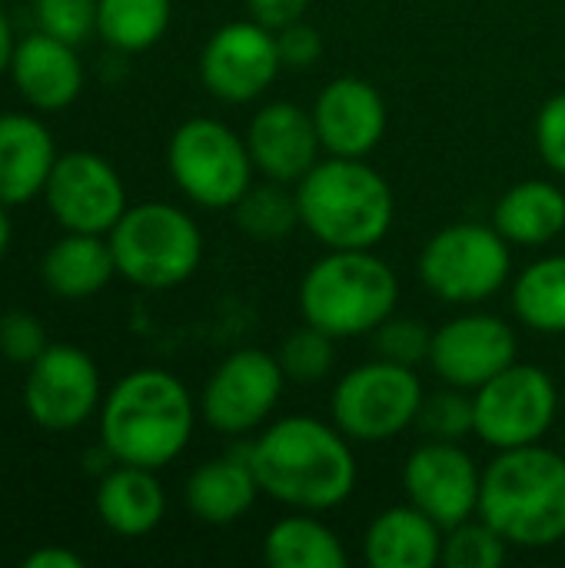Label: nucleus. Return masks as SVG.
Returning a JSON list of instances; mask_svg holds the SVG:
<instances>
[{
  "mask_svg": "<svg viewBox=\"0 0 565 568\" xmlns=\"http://www.w3.org/2000/svg\"><path fill=\"white\" fill-rule=\"evenodd\" d=\"M400 280L370 250H333L316 260L300 283L303 320L333 339L373 333L393 316Z\"/></svg>",
  "mask_w": 565,
  "mask_h": 568,
  "instance_id": "obj_5",
  "label": "nucleus"
},
{
  "mask_svg": "<svg viewBox=\"0 0 565 568\" xmlns=\"http://www.w3.org/2000/svg\"><path fill=\"white\" fill-rule=\"evenodd\" d=\"M117 276L140 290H173L186 283L203 260L196 223L170 203H140L110 230Z\"/></svg>",
  "mask_w": 565,
  "mask_h": 568,
  "instance_id": "obj_6",
  "label": "nucleus"
},
{
  "mask_svg": "<svg viewBox=\"0 0 565 568\" xmlns=\"http://www.w3.org/2000/svg\"><path fill=\"white\" fill-rule=\"evenodd\" d=\"M430 363L446 386L480 389L516 363V333L490 313H466L433 333Z\"/></svg>",
  "mask_w": 565,
  "mask_h": 568,
  "instance_id": "obj_16",
  "label": "nucleus"
},
{
  "mask_svg": "<svg viewBox=\"0 0 565 568\" xmlns=\"http://www.w3.org/2000/svg\"><path fill=\"white\" fill-rule=\"evenodd\" d=\"M276 33L256 20H233L220 27L200 53V80L223 103L256 100L280 73Z\"/></svg>",
  "mask_w": 565,
  "mask_h": 568,
  "instance_id": "obj_15",
  "label": "nucleus"
},
{
  "mask_svg": "<svg viewBox=\"0 0 565 568\" xmlns=\"http://www.w3.org/2000/svg\"><path fill=\"white\" fill-rule=\"evenodd\" d=\"M370 568H433L443 559V526L410 506L380 513L363 536Z\"/></svg>",
  "mask_w": 565,
  "mask_h": 568,
  "instance_id": "obj_21",
  "label": "nucleus"
},
{
  "mask_svg": "<svg viewBox=\"0 0 565 568\" xmlns=\"http://www.w3.org/2000/svg\"><path fill=\"white\" fill-rule=\"evenodd\" d=\"M10 236H13V230H10L7 203H0V260H3V256H7V250H10Z\"/></svg>",
  "mask_w": 565,
  "mask_h": 568,
  "instance_id": "obj_41",
  "label": "nucleus"
},
{
  "mask_svg": "<svg viewBox=\"0 0 565 568\" xmlns=\"http://www.w3.org/2000/svg\"><path fill=\"white\" fill-rule=\"evenodd\" d=\"M283 383L286 373L276 356L263 349H236L203 386V419L226 436L253 433L276 409Z\"/></svg>",
  "mask_w": 565,
  "mask_h": 568,
  "instance_id": "obj_13",
  "label": "nucleus"
},
{
  "mask_svg": "<svg viewBox=\"0 0 565 568\" xmlns=\"http://www.w3.org/2000/svg\"><path fill=\"white\" fill-rule=\"evenodd\" d=\"M306 3L310 0H246L253 20L263 23V27H270L273 33L283 30V27H290V23H296V20H303Z\"/></svg>",
  "mask_w": 565,
  "mask_h": 568,
  "instance_id": "obj_38",
  "label": "nucleus"
},
{
  "mask_svg": "<svg viewBox=\"0 0 565 568\" xmlns=\"http://www.w3.org/2000/svg\"><path fill=\"white\" fill-rule=\"evenodd\" d=\"M173 183L206 210H233L253 180L250 146L220 120L193 116L176 126L167 146Z\"/></svg>",
  "mask_w": 565,
  "mask_h": 568,
  "instance_id": "obj_7",
  "label": "nucleus"
},
{
  "mask_svg": "<svg viewBox=\"0 0 565 568\" xmlns=\"http://www.w3.org/2000/svg\"><path fill=\"white\" fill-rule=\"evenodd\" d=\"M423 396L426 393L413 366L373 359L350 369L336 383L333 419L353 443H386L416 423Z\"/></svg>",
  "mask_w": 565,
  "mask_h": 568,
  "instance_id": "obj_9",
  "label": "nucleus"
},
{
  "mask_svg": "<svg viewBox=\"0 0 565 568\" xmlns=\"http://www.w3.org/2000/svg\"><path fill=\"white\" fill-rule=\"evenodd\" d=\"M260 496L256 473L243 456H220L196 466L186 479L183 499L190 513L206 526H230L253 509Z\"/></svg>",
  "mask_w": 565,
  "mask_h": 568,
  "instance_id": "obj_23",
  "label": "nucleus"
},
{
  "mask_svg": "<svg viewBox=\"0 0 565 568\" xmlns=\"http://www.w3.org/2000/svg\"><path fill=\"white\" fill-rule=\"evenodd\" d=\"M373 333H376V353H380V359L403 363V366H416V363L430 359L433 333L420 320H393L390 316Z\"/></svg>",
  "mask_w": 565,
  "mask_h": 568,
  "instance_id": "obj_34",
  "label": "nucleus"
},
{
  "mask_svg": "<svg viewBox=\"0 0 565 568\" xmlns=\"http://www.w3.org/2000/svg\"><path fill=\"white\" fill-rule=\"evenodd\" d=\"M536 146L546 166L565 176V93H556L543 103L536 116Z\"/></svg>",
  "mask_w": 565,
  "mask_h": 568,
  "instance_id": "obj_36",
  "label": "nucleus"
},
{
  "mask_svg": "<svg viewBox=\"0 0 565 568\" xmlns=\"http://www.w3.org/2000/svg\"><path fill=\"white\" fill-rule=\"evenodd\" d=\"M476 436L493 449H519L539 443L559 409L556 383L546 369L513 363L473 396Z\"/></svg>",
  "mask_w": 565,
  "mask_h": 568,
  "instance_id": "obj_10",
  "label": "nucleus"
},
{
  "mask_svg": "<svg viewBox=\"0 0 565 568\" xmlns=\"http://www.w3.org/2000/svg\"><path fill=\"white\" fill-rule=\"evenodd\" d=\"M23 568H83V559L63 546H43L23 559Z\"/></svg>",
  "mask_w": 565,
  "mask_h": 568,
  "instance_id": "obj_39",
  "label": "nucleus"
},
{
  "mask_svg": "<svg viewBox=\"0 0 565 568\" xmlns=\"http://www.w3.org/2000/svg\"><path fill=\"white\" fill-rule=\"evenodd\" d=\"M509 240L496 226L453 223L420 253V280L443 303H480L509 280Z\"/></svg>",
  "mask_w": 565,
  "mask_h": 568,
  "instance_id": "obj_8",
  "label": "nucleus"
},
{
  "mask_svg": "<svg viewBox=\"0 0 565 568\" xmlns=\"http://www.w3.org/2000/svg\"><path fill=\"white\" fill-rule=\"evenodd\" d=\"M313 123L323 150L333 156L363 160L386 133V103L370 80L336 77L313 103Z\"/></svg>",
  "mask_w": 565,
  "mask_h": 568,
  "instance_id": "obj_17",
  "label": "nucleus"
},
{
  "mask_svg": "<svg viewBox=\"0 0 565 568\" xmlns=\"http://www.w3.org/2000/svg\"><path fill=\"white\" fill-rule=\"evenodd\" d=\"M246 146L253 166L276 183H300L320 160V133L313 113L300 110L296 103H270L263 106L246 133Z\"/></svg>",
  "mask_w": 565,
  "mask_h": 568,
  "instance_id": "obj_18",
  "label": "nucleus"
},
{
  "mask_svg": "<svg viewBox=\"0 0 565 568\" xmlns=\"http://www.w3.org/2000/svg\"><path fill=\"white\" fill-rule=\"evenodd\" d=\"M37 30L80 47L97 30V0H33Z\"/></svg>",
  "mask_w": 565,
  "mask_h": 568,
  "instance_id": "obj_33",
  "label": "nucleus"
},
{
  "mask_svg": "<svg viewBox=\"0 0 565 568\" xmlns=\"http://www.w3.org/2000/svg\"><path fill=\"white\" fill-rule=\"evenodd\" d=\"M516 316L546 336L565 333V256L536 260L513 283Z\"/></svg>",
  "mask_w": 565,
  "mask_h": 568,
  "instance_id": "obj_27",
  "label": "nucleus"
},
{
  "mask_svg": "<svg viewBox=\"0 0 565 568\" xmlns=\"http://www.w3.org/2000/svg\"><path fill=\"white\" fill-rule=\"evenodd\" d=\"M10 77L20 97L43 113L67 110L83 90V63L77 57V47L43 30L17 43L10 60Z\"/></svg>",
  "mask_w": 565,
  "mask_h": 568,
  "instance_id": "obj_19",
  "label": "nucleus"
},
{
  "mask_svg": "<svg viewBox=\"0 0 565 568\" xmlns=\"http://www.w3.org/2000/svg\"><path fill=\"white\" fill-rule=\"evenodd\" d=\"M47 329L33 313L10 310L0 316V356L17 366H30L47 349Z\"/></svg>",
  "mask_w": 565,
  "mask_h": 568,
  "instance_id": "obj_35",
  "label": "nucleus"
},
{
  "mask_svg": "<svg viewBox=\"0 0 565 568\" xmlns=\"http://www.w3.org/2000/svg\"><path fill=\"white\" fill-rule=\"evenodd\" d=\"M27 416L47 433L83 426L100 406V369L80 346L50 343L30 366L23 383Z\"/></svg>",
  "mask_w": 565,
  "mask_h": 568,
  "instance_id": "obj_11",
  "label": "nucleus"
},
{
  "mask_svg": "<svg viewBox=\"0 0 565 568\" xmlns=\"http://www.w3.org/2000/svg\"><path fill=\"white\" fill-rule=\"evenodd\" d=\"M263 559L273 568H343L340 536L313 516H286L263 539Z\"/></svg>",
  "mask_w": 565,
  "mask_h": 568,
  "instance_id": "obj_26",
  "label": "nucleus"
},
{
  "mask_svg": "<svg viewBox=\"0 0 565 568\" xmlns=\"http://www.w3.org/2000/svg\"><path fill=\"white\" fill-rule=\"evenodd\" d=\"M167 496L157 479V469L123 466L110 469L97 486V516L117 536H147L163 523Z\"/></svg>",
  "mask_w": 565,
  "mask_h": 568,
  "instance_id": "obj_22",
  "label": "nucleus"
},
{
  "mask_svg": "<svg viewBox=\"0 0 565 568\" xmlns=\"http://www.w3.org/2000/svg\"><path fill=\"white\" fill-rule=\"evenodd\" d=\"M196 409L167 369L127 373L100 406V443L113 463L163 469L190 443Z\"/></svg>",
  "mask_w": 565,
  "mask_h": 568,
  "instance_id": "obj_2",
  "label": "nucleus"
},
{
  "mask_svg": "<svg viewBox=\"0 0 565 568\" xmlns=\"http://www.w3.org/2000/svg\"><path fill=\"white\" fill-rule=\"evenodd\" d=\"M276 47H280V60L283 67H296V70H306L320 60L323 53V40L316 33V27L296 20L283 30H276Z\"/></svg>",
  "mask_w": 565,
  "mask_h": 568,
  "instance_id": "obj_37",
  "label": "nucleus"
},
{
  "mask_svg": "<svg viewBox=\"0 0 565 568\" xmlns=\"http://www.w3.org/2000/svg\"><path fill=\"white\" fill-rule=\"evenodd\" d=\"M416 426L426 439L440 443H463L466 436H476V409L466 389H443L433 396H423V406L416 413Z\"/></svg>",
  "mask_w": 565,
  "mask_h": 568,
  "instance_id": "obj_31",
  "label": "nucleus"
},
{
  "mask_svg": "<svg viewBox=\"0 0 565 568\" xmlns=\"http://www.w3.org/2000/svg\"><path fill=\"white\" fill-rule=\"evenodd\" d=\"M246 459L256 473L260 493L300 513L336 509L356 486L350 439L310 416L273 423L256 443H250Z\"/></svg>",
  "mask_w": 565,
  "mask_h": 568,
  "instance_id": "obj_1",
  "label": "nucleus"
},
{
  "mask_svg": "<svg viewBox=\"0 0 565 568\" xmlns=\"http://www.w3.org/2000/svg\"><path fill=\"white\" fill-rule=\"evenodd\" d=\"M480 516L519 549H549L565 539V456L533 443L500 449L483 473Z\"/></svg>",
  "mask_w": 565,
  "mask_h": 568,
  "instance_id": "obj_3",
  "label": "nucleus"
},
{
  "mask_svg": "<svg viewBox=\"0 0 565 568\" xmlns=\"http://www.w3.org/2000/svg\"><path fill=\"white\" fill-rule=\"evenodd\" d=\"M280 366L286 373V379L300 383V386H310L316 379H323L333 366V336H326L323 329L316 326H303V329H293L283 346H280Z\"/></svg>",
  "mask_w": 565,
  "mask_h": 568,
  "instance_id": "obj_32",
  "label": "nucleus"
},
{
  "mask_svg": "<svg viewBox=\"0 0 565 568\" xmlns=\"http://www.w3.org/2000/svg\"><path fill=\"white\" fill-rule=\"evenodd\" d=\"M57 163L53 133L27 113H0V203L37 200Z\"/></svg>",
  "mask_w": 565,
  "mask_h": 568,
  "instance_id": "obj_20",
  "label": "nucleus"
},
{
  "mask_svg": "<svg viewBox=\"0 0 565 568\" xmlns=\"http://www.w3.org/2000/svg\"><path fill=\"white\" fill-rule=\"evenodd\" d=\"M403 486L410 503L443 529H453L480 513L483 473L460 443L426 439L413 449L403 466Z\"/></svg>",
  "mask_w": 565,
  "mask_h": 568,
  "instance_id": "obj_14",
  "label": "nucleus"
},
{
  "mask_svg": "<svg viewBox=\"0 0 565 568\" xmlns=\"http://www.w3.org/2000/svg\"><path fill=\"white\" fill-rule=\"evenodd\" d=\"M233 210H236L240 230L256 240H280L300 223L296 193H286V183H276V180L263 186H250Z\"/></svg>",
  "mask_w": 565,
  "mask_h": 568,
  "instance_id": "obj_29",
  "label": "nucleus"
},
{
  "mask_svg": "<svg viewBox=\"0 0 565 568\" xmlns=\"http://www.w3.org/2000/svg\"><path fill=\"white\" fill-rule=\"evenodd\" d=\"M170 13V0H97V33L117 53H140L160 43Z\"/></svg>",
  "mask_w": 565,
  "mask_h": 568,
  "instance_id": "obj_28",
  "label": "nucleus"
},
{
  "mask_svg": "<svg viewBox=\"0 0 565 568\" xmlns=\"http://www.w3.org/2000/svg\"><path fill=\"white\" fill-rule=\"evenodd\" d=\"M509 542L480 516V523L466 519L443 536V566L446 568H500L506 562Z\"/></svg>",
  "mask_w": 565,
  "mask_h": 568,
  "instance_id": "obj_30",
  "label": "nucleus"
},
{
  "mask_svg": "<svg viewBox=\"0 0 565 568\" xmlns=\"http://www.w3.org/2000/svg\"><path fill=\"white\" fill-rule=\"evenodd\" d=\"M300 223L330 250H370L393 223L390 183L353 156L316 163L296 183Z\"/></svg>",
  "mask_w": 565,
  "mask_h": 568,
  "instance_id": "obj_4",
  "label": "nucleus"
},
{
  "mask_svg": "<svg viewBox=\"0 0 565 568\" xmlns=\"http://www.w3.org/2000/svg\"><path fill=\"white\" fill-rule=\"evenodd\" d=\"M43 200L67 233H110L127 213V186L110 160L73 150L57 156Z\"/></svg>",
  "mask_w": 565,
  "mask_h": 568,
  "instance_id": "obj_12",
  "label": "nucleus"
},
{
  "mask_svg": "<svg viewBox=\"0 0 565 568\" xmlns=\"http://www.w3.org/2000/svg\"><path fill=\"white\" fill-rule=\"evenodd\" d=\"M117 276L110 240L97 233H67L40 260L43 286L60 300L97 296Z\"/></svg>",
  "mask_w": 565,
  "mask_h": 568,
  "instance_id": "obj_24",
  "label": "nucleus"
},
{
  "mask_svg": "<svg viewBox=\"0 0 565 568\" xmlns=\"http://www.w3.org/2000/svg\"><path fill=\"white\" fill-rule=\"evenodd\" d=\"M13 50H17L13 27H10V17H7V13H3V7H0V73H7V70H10Z\"/></svg>",
  "mask_w": 565,
  "mask_h": 568,
  "instance_id": "obj_40",
  "label": "nucleus"
},
{
  "mask_svg": "<svg viewBox=\"0 0 565 568\" xmlns=\"http://www.w3.org/2000/svg\"><path fill=\"white\" fill-rule=\"evenodd\" d=\"M493 226L519 246H543L565 230V196L549 180H526L496 203Z\"/></svg>",
  "mask_w": 565,
  "mask_h": 568,
  "instance_id": "obj_25",
  "label": "nucleus"
}]
</instances>
